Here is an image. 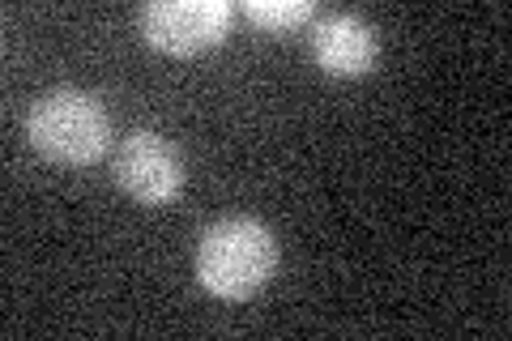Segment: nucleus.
I'll use <instances>...</instances> for the list:
<instances>
[{"label": "nucleus", "instance_id": "obj_2", "mask_svg": "<svg viewBox=\"0 0 512 341\" xmlns=\"http://www.w3.org/2000/svg\"><path fill=\"white\" fill-rule=\"evenodd\" d=\"M30 145L60 167H90L111 145V116L90 90L60 86L30 103L26 116Z\"/></svg>", "mask_w": 512, "mask_h": 341}, {"label": "nucleus", "instance_id": "obj_1", "mask_svg": "<svg viewBox=\"0 0 512 341\" xmlns=\"http://www.w3.org/2000/svg\"><path fill=\"white\" fill-rule=\"evenodd\" d=\"M192 269L214 299H252L278 269V239L261 218H218L205 226Z\"/></svg>", "mask_w": 512, "mask_h": 341}, {"label": "nucleus", "instance_id": "obj_4", "mask_svg": "<svg viewBox=\"0 0 512 341\" xmlns=\"http://www.w3.org/2000/svg\"><path fill=\"white\" fill-rule=\"evenodd\" d=\"M116 180L133 201L141 205H167L184 192L188 167L180 150L154 128H133L120 137L116 150Z\"/></svg>", "mask_w": 512, "mask_h": 341}, {"label": "nucleus", "instance_id": "obj_5", "mask_svg": "<svg viewBox=\"0 0 512 341\" xmlns=\"http://www.w3.org/2000/svg\"><path fill=\"white\" fill-rule=\"evenodd\" d=\"M312 56L333 77H363L380 60V35L376 26L350 9H329L312 22Z\"/></svg>", "mask_w": 512, "mask_h": 341}, {"label": "nucleus", "instance_id": "obj_6", "mask_svg": "<svg viewBox=\"0 0 512 341\" xmlns=\"http://www.w3.org/2000/svg\"><path fill=\"white\" fill-rule=\"evenodd\" d=\"M244 13L256 22V26H265V30H299V26H308L316 22V5L312 0H244Z\"/></svg>", "mask_w": 512, "mask_h": 341}, {"label": "nucleus", "instance_id": "obj_3", "mask_svg": "<svg viewBox=\"0 0 512 341\" xmlns=\"http://www.w3.org/2000/svg\"><path fill=\"white\" fill-rule=\"evenodd\" d=\"M231 0H150L137 22L158 52L197 56L231 35Z\"/></svg>", "mask_w": 512, "mask_h": 341}]
</instances>
